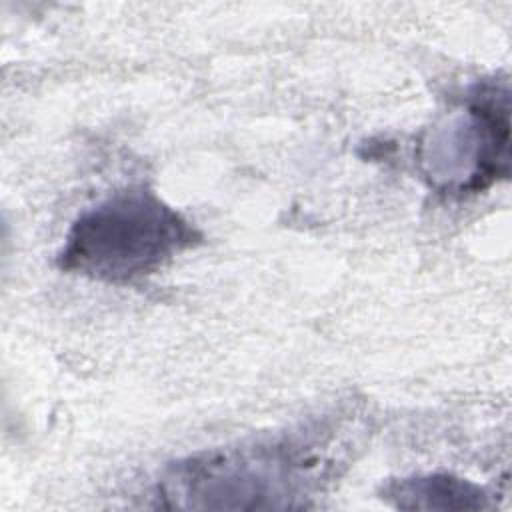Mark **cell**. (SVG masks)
Masks as SVG:
<instances>
[{
	"label": "cell",
	"instance_id": "cell-3",
	"mask_svg": "<svg viewBox=\"0 0 512 512\" xmlns=\"http://www.w3.org/2000/svg\"><path fill=\"white\" fill-rule=\"evenodd\" d=\"M508 90L482 84L466 106L434 128L422 164L444 192H476L508 174Z\"/></svg>",
	"mask_w": 512,
	"mask_h": 512
},
{
	"label": "cell",
	"instance_id": "cell-1",
	"mask_svg": "<svg viewBox=\"0 0 512 512\" xmlns=\"http://www.w3.org/2000/svg\"><path fill=\"white\" fill-rule=\"evenodd\" d=\"M200 232L156 192L136 186L84 210L70 226L58 266L106 284H130L192 248Z\"/></svg>",
	"mask_w": 512,
	"mask_h": 512
},
{
	"label": "cell",
	"instance_id": "cell-4",
	"mask_svg": "<svg viewBox=\"0 0 512 512\" xmlns=\"http://www.w3.org/2000/svg\"><path fill=\"white\" fill-rule=\"evenodd\" d=\"M384 498L402 510H484L488 494L470 480L452 474H420L392 480Z\"/></svg>",
	"mask_w": 512,
	"mask_h": 512
},
{
	"label": "cell",
	"instance_id": "cell-2",
	"mask_svg": "<svg viewBox=\"0 0 512 512\" xmlns=\"http://www.w3.org/2000/svg\"><path fill=\"white\" fill-rule=\"evenodd\" d=\"M322 464L302 442L214 450L172 464L158 494L174 508H292Z\"/></svg>",
	"mask_w": 512,
	"mask_h": 512
}]
</instances>
